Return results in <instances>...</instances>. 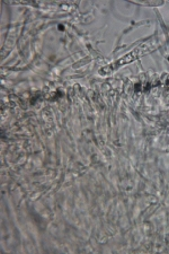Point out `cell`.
Listing matches in <instances>:
<instances>
[{
	"instance_id": "1",
	"label": "cell",
	"mask_w": 169,
	"mask_h": 254,
	"mask_svg": "<svg viewBox=\"0 0 169 254\" xmlns=\"http://www.w3.org/2000/svg\"><path fill=\"white\" fill-rule=\"evenodd\" d=\"M157 44H158V41H157V40L148 41V42L143 43L142 46L135 48L132 52L127 53V55L123 57V58L118 59V60L115 61V63L107 65V67H104L103 69H101V73H103V75H110V73H112L115 70H117V69L123 67L124 64H131L132 61L137 60L141 56L149 53L150 51L154 50V49H156Z\"/></svg>"
}]
</instances>
